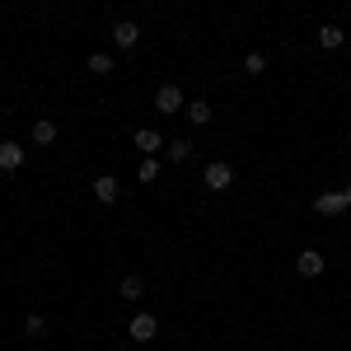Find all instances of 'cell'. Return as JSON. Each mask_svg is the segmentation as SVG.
I'll return each mask as SVG.
<instances>
[{"instance_id": "obj_9", "label": "cell", "mask_w": 351, "mask_h": 351, "mask_svg": "<svg viewBox=\"0 0 351 351\" xmlns=\"http://www.w3.org/2000/svg\"><path fill=\"white\" fill-rule=\"evenodd\" d=\"M19 164H24V150H19L14 141H0V169H5V173H14Z\"/></svg>"}, {"instance_id": "obj_10", "label": "cell", "mask_w": 351, "mask_h": 351, "mask_svg": "<svg viewBox=\"0 0 351 351\" xmlns=\"http://www.w3.org/2000/svg\"><path fill=\"white\" fill-rule=\"evenodd\" d=\"M141 291H145V281H141L136 271H127V276L117 281V295H122V300H141Z\"/></svg>"}, {"instance_id": "obj_15", "label": "cell", "mask_w": 351, "mask_h": 351, "mask_svg": "<svg viewBox=\"0 0 351 351\" xmlns=\"http://www.w3.org/2000/svg\"><path fill=\"white\" fill-rule=\"evenodd\" d=\"M89 71H94V75H112V56L108 52H89Z\"/></svg>"}, {"instance_id": "obj_2", "label": "cell", "mask_w": 351, "mask_h": 351, "mask_svg": "<svg viewBox=\"0 0 351 351\" xmlns=\"http://www.w3.org/2000/svg\"><path fill=\"white\" fill-rule=\"evenodd\" d=\"M127 332H132V342H155V332H160V319H155V314H136Z\"/></svg>"}, {"instance_id": "obj_1", "label": "cell", "mask_w": 351, "mask_h": 351, "mask_svg": "<svg viewBox=\"0 0 351 351\" xmlns=\"http://www.w3.org/2000/svg\"><path fill=\"white\" fill-rule=\"evenodd\" d=\"M202 183L211 192H225L230 183H234V164L230 160H216V164H206V173H202Z\"/></svg>"}, {"instance_id": "obj_3", "label": "cell", "mask_w": 351, "mask_h": 351, "mask_svg": "<svg viewBox=\"0 0 351 351\" xmlns=\"http://www.w3.org/2000/svg\"><path fill=\"white\" fill-rule=\"evenodd\" d=\"M112 43H117L122 52H132L136 43H141V28H136L132 19H117V24H112Z\"/></svg>"}, {"instance_id": "obj_18", "label": "cell", "mask_w": 351, "mask_h": 351, "mask_svg": "<svg viewBox=\"0 0 351 351\" xmlns=\"http://www.w3.org/2000/svg\"><path fill=\"white\" fill-rule=\"evenodd\" d=\"M160 178V160H145L141 164V183H155Z\"/></svg>"}, {"instance_id": "obj_14", "label": "cell", "mask_w": 351, "mask_h": 351, "mask_svg": "<svg viewBox=\"0 0 351 351\" xmlns=\"http://www.w3.org/2000/svg\"><path fill=\"white\" fill-rule=\"evenodd\" d=\"M173 164H188L192 160V141H169V150H164Z\"/></svg>"}, {"instance_id": "obj_19", "label": "cell", "mask_w": 351, "mask_h": 351, "mask_svg": "<svg viewBox=\"0 0 351 351\" xmlns=\"http://www.w3.org/2000/svg\"><path fill=\"white\" fill-rule=\"evenodd\" d=\"M342 197H347V206H351V188H342Z\"/></svg>"}, {"instance_id": "obj_4", "label": "cell", "mask_w": 351, "mask_h": 351, "mask_svg": "<svg viewBox=\"0 0 351 351\" xmlns=\"http://www.w3.org/2000/svg\"><path fill=\"white\" fill-rule=\"evenodd\" d=\"M155 108L160 112H178L183 108V89H178V84H160V89H155Z\"/></svg>"}, {"instance_id": "obj_7", "label": "cell", "mask_w": 351, "mask_h": 351, "mask_svg": "<svg viewBox=\"0 0 351 351\" xmlns=\"http://www.w3.org/2000/svg\"><path fill=\"white\" fill-rule=\"evenodd\" d=\"M314 211L319 216H337V211H347V197L342 192H324V197H314Z\"/></svg>"}, {"instance_id": "obj_11", "label": "cell", "mask_w": 351, "mask_h": 351, "mask_svg": "<svg viewBox=\"0 0 351 351\" xmlns=\"http://www.w3.org/2000/svg\"><path fill=\"white\" fill-rule=\"evenodd\" d=\"M33 141H38V145H52L56 141V122L52 117H38V122H33Z\"/></svg>"}, {"instance_id": "obj_6", "label": "cell", "mask_w": 351, "mask_h": 351, "mask_svg": "<svg viewBox=\"0 0 351 351\" xmlns=\"http://www.w3.org/2000/svg\"><path fill=\"white\" fill-rule=\"evenodd\" d=\"M94 197H99L104 206H112V202L122 197V183H117L112 173H99V178H94Z\"/></svg>"}, {"instance_id": "obj_5", "label": "cell", "mask_w": 351, "mask_h": 351, "mask_svg": "<svg viewBox=\"0 0 351 351\" xmlns=\"http://www.w3.org/2000/svg\"><path fill=\"white\" fill-rule=\"evenodd\" d=\"M324 267H328V263H324V253H319V248H304V253L295 258L300 276H324Z\"/></svg>"}, {"instance_id": "obj_13", "label": "cell", "mask_w": 351, "mask_h": 351, "mask_svg": "<svg viewBox=\"0 0 351 351\" xmlns=\"http://www.w3.org/2000/svg\"><path fill=\"white\" fill-rule=\"evenodd\" d=\"M211 117H216V112H211V104H202V99H197V104H188V122H192V127H206Z\"/></svg>"}, {"instance_id": "obj_8", "label": "cell", "mask_w": 351, "mask_h": 351, "mask_svg": "<svg viewBox=\"0 0 351 351\" xmlns=\"http://www.w3.org/2000/svg\"><path fill=\"white\" fill-rule=\"evenodd\" d=\"M136 150H145V155L155 160V150H164V136L155 132V127H141V132H136Z\"/></svg>"}, {"instance_id": "obj_12", "label": "cell", "mask_w": 351, "mask_h": 351, "mask_svg": "<svg viewBox=\"0 0 351 351\" xmlns=\"http://www.w3.org/2000/svg\"><path fill=\"white\" fill-rule=\"evenodd\" d=\"M342 38H347V33H342L337 24H324V28H319V47H328V52H332V47H342Z\"/></svg>"}, {"instance_id": "obj_17", "label": "cell", "mask_w": 351, "mask_h": 351, "mask_svg": "<svg viewBox=\"0 0 351 351\" xmlns=\"http://www.w3.org/2000/svg\"><path fill=\"white\" fill-rule=\"evenodd\" d=\"M24 332H28V337H43V332H47V319H43V314H28V319H24Z\"/></svg>"}, {"instance_id": "obj_16", "label": "cell", "mask_w": 351, "mask_h": 351, "mask_svg": "<svg viewBox=\"0 0 351 351\" xmlns=\"http://www.w3.org/2000/svg\"><path fill=\"white\" fill-rule=\"evenodd\" d=\"M243 71H248V75H263V71H267V56H263V52H248V56H243Z\"/></svg>"}]
</instances>
